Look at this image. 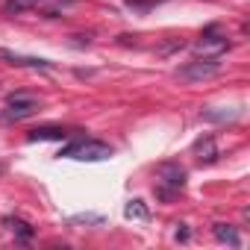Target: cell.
I'll return each instance as SVG.
<instances>
[{"mask_svg": "<svg viewBox=\"0 0 250 250\" xmlns=\"http://www.w3.org/2000/svg\"><path fill=\"white\" fill-rule=\"evenodd\" d=\"M124 215L127 218H133V221H147L150 218V209L145 206V200H127V206H124Z\"/></svg>", "mask_w": 250, "mask_h": 250, "instance_id": "8fae6325", "label": "cell"}, {"mask_svg": "<svg viewBox=\"0 0 250 250\" xmlns=\"http://www.w3.org/2000/svg\"><path fill=\"white\" fill-rule=\"evenodd\" d=\"M212 235L218 241L229 244V247H241V235H238V229L232 224H212Z\"/></svg>", "mask_w": 250, "mask_h": 250, "instance_id": "9c48e42d", "label": "cell"}, {"mask_svg": "<svg viewBox=\"0 0 250 250\" xmlns=\"http://www.w3.org/2000/svg\"><path fill=\"white\" fill-rule=\"evenodd\" d=\"M59 156L77 159V162H103V159L112 156V147L103 145V142H94V139H77V142H71L68 147H62Z\"/></svg>", "mask_w": 250, "mask_h": 250, "instance_id": "7a4b0ae2", "label": "cell"}, {"mask_svg": "<svg viewBox=\"0 0 250 250\" xmlns=\"http://www.w3.org/2000/svg\"><path fill=\"white\" fill-rule=\"evenodd\" d=\"M39 3H44V0H6V12L9 15H18V12H27V9H33V6H39Z\"/></svg>", "mask_w": 250, "mask_h": 250, "instance_id": "4fadbf2b", "label": "cell"}, {"mask_svg": "<svg viewBox=\"0 0 250 250\" xmlns=\"http://www.w3.org/2000/svg\"><path fill=\"white\" fill-rule=\"evenodd\" d=\"M0 59L15 65V68H33V71H50L53 65L47 59H39V56H21V53H12V50H3L0 47Z\"/></svg>", "mask_w": 250, "mask_h": 250, "instance_id": "8992f818", "label": "cell"}, {"mask_svg": "<svg viewBox=\"0 0 250 250\" xmlns=\"http://www.w3.org/2000/svg\"><path fill=\"white\" fill-rule=\"evenodd\" d=\"M39 100L36 97H30V94H24V91H18V94H9V100H6V109H3V118L6 124H18V121H24V118H30V115H36L39 112Z\"/></svg>", "mask_w": 250, "mask_h": 250, "instance_id": "277c9868", "label": "cell"}, {"mask_svg": "<svg viewBox=\"0 0 250 250\" xmlns=\"http://www.w3.org/2000/svg\"><path fill=\"white\" fill-rule=\"evenodd\" d=\"M68 221H71V224H94V227H100L106 218H103V215H94V212H83V215H71Z\"/></svg>", "mask_w": 250, "mask_h": 250, "instance_id": "5bb4252c", "label": "cell"}, {"mask_svg": "<svg viewBox=\"0 0 250 250\" xmlns=\"http://www.w3.org/2000/svg\"><path fill=\"white\" fill-rule=\"evenodd\" d=\"M180 229H177V241H188V229H186V224H177Z\"/></svg>", "mask_w": 250, "mask_h": 250, "instance_id": "9a60e30c", "label": "cell"}, {"mask_svg": "<svg viewBox=\"0 0 250 250\" xmlns=\"http://www.w3.org/2000/svg\"><path fill=\"white\" fill-rule=\"evenodd\" d=\"M221 74V56H203V59H194L183 68H177V80H186V83H197V80H209Z\"/></svg>", "mask_w": 250, "mask_h": 250, "instance_id": "3957f363", "label": "cell"}, {"mask_svg": "<svg viewBox=\"0 0 250 250\" xmlns=\"http://www.w3.org/2000/svg\"><path fill=\"white\" fill-rule=\"evenodd\" d=\"M71 133L62 127H36L27 133V142H65Z\"/></svg>", "mask_w": 250, "mask_h": 250, "instance_id": "52a82bcc", "label": "cell"}, {"mask_svg": "<svg viewBox=\"0 0 250 250\" xmlns=\"http://www.w3.org/2000/svg\"><path fill=\"white\" fill-rule=\"evenodd\" d=\"M186 168L180 162H162L156 168V197L159 200H171L174 194H180V188L186 186Z\"/></svg>", "mask_w": 250, "mask_h": 250, "instance_id": "6da1fadb", "label": "cell"}, {"mask_svg": "<svg viewBox=\"0 0 250 250\" xmlns=\"http://www.w3.org/2000/svg\"><path fill=\"white\" fill-rule=\"evenodd\" d=\"M229 47V39L221 33V27L218 24H212V27H206L203 30V36H200V42H197V53L200 56H221L224 50Z\"/></svg>", "mask_w": 250, "mask_h": 250, "instance_id": "5b68a950", "label": "cell"}, {"mask_svg": "<svg viewBox=\"0 0 250 250\" xmlns=\"http://www.w3.org/2000/svg\"><path fill=\"white\" fill-rule=\"evenodd\" d=\"M194 156H197L200 165H212V162L218 159V145H215V139H212V136L197 139V142H194Z\"/></svg>", "mask_w": 250, "mask_h": 250, "instance_id": "ba28073f", "label": "cell"}, {"mask_svg": "<svg viewBox=\"0 0 250 250\" xmlns=\"http://www.w3.org/2000/svg\"><path fill=\"white\" fill-rule=\"evenodd\" d=\"M238 115H241V109H203V112H200L203 121H218V124L232 121V118H238Z\"/></svg>", "mask_w": 250, "mask_h": 250, "instance_id": "7c38bea8", "label": "cell"}, {"mask_svg": "<svg viewBox=\"0 0 250 250\" xmlns=\"http://www.w3.org/2000/svg\"><path fill=\"white\" fill-rule=\"evenodd\" d=\"M3 227H6L9 232H15L21 241H30V238H33V227H30L27 221H21V218H12V215H6V218H3Z\"/></svg>", "mask_w": 250, "mask_h": 250, "instance_id": "30bf717a", "label": "cell"}]
</instances>
